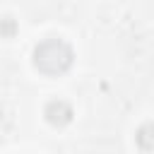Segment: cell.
Listing matches in <instances>:
<instances>
[{"mask_svg":"<svg viewBox=\"0 0 154 154\" xmlns=\"http://www.w3.org/2000/svg\"><path fill=\"white\" fill-rule=\"evenodd\" d=\"M0 34H7V36H12V34H14V22H12L10 17L0 19Z\"/></svg>","mask_w":154,"mask_h":154,"instance_id":"277c9868","label":"cell"},{"mask_svg":"<svg viewBox=\"0 0 154 154\" xmlns=\"http://www.w3.org/2000/svg\"><path fill=\"white\" fill-rule=\"evenodd\" d=\"M149 132H152V125H149V123H147V125H142V128H140V132H137V142H140V147H142L144 152H149V149H152Z\"/></svg>","mask_w":154,"mask_h":154,"instance_id":"3957f363","label":"cell"},{"mask_svg":"<svg viewBox=\"0 0 154 154\" xmlns=\"http://www.w3.org/2000/svg\"><path fill=\"white\" fill-rule=\"evenodd\" d=\"M43 116H46V120H48L53 128H65V125L72 120L75 113H72V106H70L67 101H63V99H53V101L46 103Z\"/></svg>","mask_w":154,"mask_h":154,"instance_id":"7a4b0ae2","label":"cell"},{"mask_svg":"<svg viewBox=\"0 0 154 154\" xmlns=\"http://www.w3.org/2000/svg\"><path fill=\"white\" fill-rule=\"evenodd\" d=\"M75 60L72 48L63 38H46L34 48V67L43 75H63Z\"/></svg>","mask_w":154,"mask_h":154,"instance_id":"6da1fadb","label":"cell"}]
</instances>
